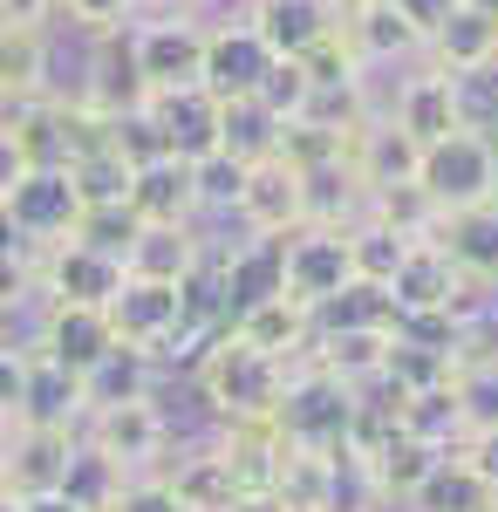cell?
<instances>
[{"mask_svg":"<svg viewBox=\"0 0 498 512\" xmlns=\"http://www.w3.org/2000/svg\"><path fill=\"white\" fill-rule=\"evenodd\" d=\"M157 7H171V0H157Z\"/></svg>","mask_w":498,"mask_h":512,"instance_id":"61","label":"cell"},{"mask_svg":"<svg viewBox=\"0 0 498 512\" xmlns=\"http://www.w3.org/2000/svg\"><path fill=\"white\" fill-rule=\"evenodd\" d=\"M342 137H348V130H335V123L287 117V123H280V137H273V158H280V164H294L301 178H314V171L342 164Z\"/></svg>","mask_w":498,"mask_h":512,"instance_id":"33","label":"cell"},{"mask_svg":"<svg viewBox=\"0 0 498 512\" xmlns=\"http://www.w3.org/2000/svg\"><path fill=\"white\" fill-rule=\"evenodd\" d=\"M192 185H198V212H232L239 185H246V164L232 151H205V158H192Z\"/></svg>","mask_w":498,"mask_h":512,"instance_id":"43","label":"cell"},{"mask_svg":"<svg viewBox=\"0 0 498 512\" xmlns=\"http://www.w3.org/2000/svg\"><path fill=\"white\" fill-rule=\"evenodd\" d=\"M396 130H410L417 144H444L451 130H464V82L444 76V69H423V76H410L403 89H396V103L383 110Z\"/></svg>","mask_w":498,"mask_h":512,"instance_id":"14","label":"cell"},{"mask_svg":"<svg viewBox=\"0 0 498 512\" xmlns=\"http://www.w3.org/2000/svg\"><path fill=\"white\" fill-rule=\"evenodd\" d=\"M342 28H348V41L362 48V62H369V69H376V62H396V55H417V48H423V35L403 21V14H396V7H389V0H369V7H362L355 21H342Z\"/></svg>","mask_w":498,"mask_h":512,"instance_id":"31","label":"cell"},{"mask_svg":"<svg viewBox=\"0 0 498 512\" xmlns=\"http://www.w3.org/2000/svg\"><path fill=\"white\" fill-rule=\"evenodd\" d=\"M0 130L14 144V158L28 171H55L62 158V96H28V103H7L0 110Z\"/></svg>","mask_w":498,"mask_h":512,"instance_id":"25","label":"cell"},{"mask_svg":"<svg viewBox=\"0 0 498 512\" xmlns=\"http://www.w3.org/2000/svg\"><path fill=\"white\" fill-rule=\"evenodd\" d=\"M0 253H7V260H21V253H28V239H21V226H14L7 198H0Z\"/></svg>","mask_w":498,"mask_h":512,"instance_id":"51","label":"cell"},{"mask_svg":"<svg viewBox=\"0 0 498 512\" xmlns=\"http://www.w3.org/2000/svg\"><path fill=\"white\" fill-rule=\"evenodd\" d=\"M192 383H198V396L212 403V417H219V424H246V417H273V410H280L287 362L246 349V342L226 328V335H212V342L198 349Z\"/></svg>","mask_w":498,"mask_h":512,"instance_id":"1","label":"cell"},{"mask_svg":"<svg viewBox=\"0 0 498 512\" xmlns=\"http://www.w3.org/2000/svg\"><path fill=\"white\" fill-rule=\"evenodd\" d=\"M253 103H260V110H267L273 123H287V117H301L307 103H314V82H307V69H301V62H280V55H273V69L260 76Z\"/></svg>","mask_w":498,"mask_h":512,"instance_id":"42","label":"cell"},{"mask_svg":"<svg viewBox=\"0 0 498 512\" xmlns=\"http://www.w3.org/2000/svg\"><path fill=\"white\" fill-rule=\"evenodd\" d=\"M430 48V69H444V76H485L498 62V21L492 14H478V7H458L437 35L423 41Z\"/></svg>","mask_w":498,"mask_h":512,"instance_id":"24","label":"cell"},{"mask_svg":"<svg viewBox=\"0 0 498 512\" xmlns=\"http://www.w3.org/2000/svg\"><path fill=\"white\" fill-rule=\"evenodd\" d=\"M14 424H41V431H82L89 424V383L76 369L48 362V355L28 349V383H21V410Z\"/></svg>","mask_w":498,"mask_h":512,"instance_id":"16","label":"cell"},{"mask_svg":"<svg viewBox=\"0 0 498 512\" xmlns=\"http://www.w3.org/2000/svg\"><path fill=\"white\" fill-rule=\"evenodd\" d=\"M307 69V82L314 89H362L369 82V62H362V48L348 41V28H335V35H321L307 55H294Z\"/></svg>","mask_w":498,"mask_h":512,"instance_id":"35","label":"cell"},{"mask_svg":"<svg viewBox=\"0 0 498 512\" xmlns=\"http://www.w3.org/2000/svg\"><path fill=\"white\" fill-rule=\"evenodd\" d=\"M239 226L246 239H287L294 226H307V178L280 158L246 164V185H239Z\"/></svg>","mask_w":498,"mask_h":512,"instance_id":"9","label":"cell"},{"mask_svg":"<svg viewBox=\"0 0 498 512\" xmlns=\"http://www.w3.org/2000/svg\"><path fill=\"white\" fill-rule=\"evenodd\" d=\"M232 512H287V506H280V492H267V485H260V492H239V499H232Z\"/></svg>","mask_w":498,"mask_h":512,"instance_id":"53","label":"cell"},{"mask_svg":"<svg viewBox=\"0 0 498 512\" xmlns=\"http://www.w3.org/2000/svg\"><path fill=\"white\" fill-rule=\"evenodd\" d=\"M144 117L164 130V144H171V158H205V151H219V96L192 82V89H151L144 96Z\"/></svg>","mask_w":498,"mask_h":512,"instance_id":"15","label":"cell"},{"mask_svg":"<svg viewBox=\"0 0 498 512\" xmlns=\"http://www.w3.org/2000/svg\"><path fill=\"white\" fill-rule=\"evenodd\" d=\"M0 512H21V499H0Z\"/></svg>","mask_w":498,"mask_h":512,"instance_id":"58","label":"cell"},{"mask_svg":"<svg viewBox=\"0 0 498 512\" xmlns=\"http://www.w3.org/2000/svg\"><path fill=\"white\" fill-rule=\"evenodd\" d=\"M110 512H185V506H178V492L164 485V472H144V478H130V485L116 492Z\"/></svg>","mask_w":498,"mask_h":512,"instance_id":"45","label":"cell"},{"mask_svg":"<svg viewBox=\"0 0 498 512\" xmlns=\"http://www.w3.org/2000/svg\"><path fill=\"white\" fill-rule=\"evenodd\" d=\"M171 7H198V0H171Z\"/></svg>","mask_w":498,"mask_h":512,"instance_id":"60","label":"cell"},{"mask_svg":"<svg viewBox=\"0 0 498 512\" xmlns=\"http://www.w3.org/2000/svg\"><path fill=\"white\" fill-rule=\"evenodd\" d=\"M123 485H130V472H123V465H110V458H103L89 437H76L69 472H62V499H76L82 512H110Z\"/></svg>","mask_w":498,"mask_h":512,"instance_id":"32","label":"cell"},{"mask_svg":"<svg viewBox=\"0 0 498 512\" xmlns=\"http://www.w3.org/2000/svg\"><path fill=\"white\" fill-rule=\"evenodd\" d=\"M348 417H355V390H348L342 376H328L314 349L301 362H287V390H280V410H273V424L287 444H301V451H342L348 458Z\"/></svg>","mask_w":498,"mask_h":512,"instance_id":"2","label":"cell"},{"mask_svg":"<svg viewBox=\"0 0 498 512\" xmlns=\"http://www.w3.org/2000/svg\"><path fill=\"white\" fill-rule=\"evenodd\" d=\"M246 28L267 41V55L294 62V55H307L321 35H335L342 14H335V0H253Z\"/></svg>","mask_w":498,"mask_h":512,"instance_id":"19","label":"cell"},{"mask_svg":"<svg viewBox=\"0 0 498 512\" xmlns=\"http://www.w3.org/2000/svg\"><path fill=\"white\" fill-rule=\"evenodd\" d=\"M130 212L144 226H198V185L185 158H157L130 178Z\"/></svg>","mask_w":498,"mask_h":512,"instance_id":"21","label":"cell"},{"mask_svg":"<svg viewBox=\"0 0 498 512\" xmlns=\"http://www.w3.org/2000/svg\"><path fill=\"white\" fill-rule=\"evenodd\" d=\"M28 301H35L28 253H21V260H7V253H0V315H14V308H28Z\"/></svg>","mask_w":498,"mask_h":512,"instance_id":"47","label":"cell"},{"mask_svg":"<svg viewBox=\"0 0 498 512\" xmlns=\"http://www.w3.org/2000/svg\"><path fill=\"white\" fill-rule=\"evenodd\" d=\"M110 328H116V349L144 355V362H164V355L185 349V287L178 280H123L110 294Z\"/></svg>","mask_w":498,"mask_h":512,"instance_id":"5","label":"cell"},{"mask_svg":"<svg viewBox=\"0 0 498 512\" xmlns=\"http://www.w3.org/2000/svg\"><path fill=\"white\" fill-rule=\"evenodd\" d=\"M437 246L451 253L458 274H471L478 287L498 294V198L478 205V212H451V219L437 226Z\"/></svg>","mask_w":498,"mask_h":512,"instance_id":"26","label":"cell"},{"mask_svg":"<svg viewBox=\"0 0 498 512\" xmlns=\"http://www.w3.org/2000/svg\"><path fill=\"white\" fill-rule=\"evenodd\" d=\"M485 499H492V492H485V485H478V478L458 465V451H444V465L423 478V492H417L403 512H478Z\"/></svg>","mask_w":498,"mask_h":512,"instance_id":"36","label":"cell"},{"mask_svg":"<svg viewBox=\"0 0 498 512\" xmlns=\"http://www.w3.org/2000/svg\"><path fill=\"white\" fill-rule=\"evenodd\" d=\"M396 301H389V287L376 280H348L342 294L314 315V335H396Z\"/></svg>","mask_w":498,"mask_h":512,"instance_id":"27","label":"cell"},{"mask_svg":"<svg viewBox=\"0 0 498 512\" xmlns=\"http://www.w3.org/2000/svg\"><path fill=\"white\" fill-rule=\"evenodd\" d=\"M362 219H376V226H389L396 239H437V226H444V212L423 198V185L410 178V185H383V192H369V205H362Z\"/></svg>","mask_w":498,"mask_h":512,"instance_id":"30","label":"cell"},{"mask_svg":"<svg viewBox=\"0 0 498 512\" xmlns=\"http://www.w3.org/2000/svg\"><path fill=\"white\" fill-rule=\"evenodd\" d=\"M7 431H14V417H0V451H7Z\"/></svg>","mask_w":498,"mask_h":512,"instance_id":"57","label":"cell"},{"mask_svg":"<svg viewBox=\"0 0 498 512\" xmlns=\"http://www.w3.org/2000/svg\"><path fill=\"white\" fill-rule=\"evenodd\" d=\"M55 7H62L76 28H89V35H116V28H123L144 0H55Z\"/></svg>","mask_w":498,"mask_h":512,"instance_id":"44","label":"cell"},{"mask_svg":"<svg viewBox=\"0 0 498 512\" xmlns=\"http://www.w3.org/2000/svg\"><path fill=\"white\" fill-rule=\"evenodd\" d=\"M35 355H48V362H62V369H76V376H89V369H103L116 355V328L103 308H82V301H41V321H35V342H28Z\"/></svg>","mask_w":498,"mask_h":512,"instance_id":"8","label":"cell"},{"mask_svg":"<svg viewBox=\"0 0 498 512\" xmlns=\"http://www.w3.org/2000/svg\"><path fill=\"white\" fill-rule=\"evenodd\" d=\"M451 451H458L464 472H471V478H478V485L498 499V431H471V437H458Z\"/></svg>","mask_w":498,"mask_h":512,"instance_id":"46","label":"cell"},{"mask_svg":"<svg viewBox=\"0 0 498 512\" xmlns=\"http://www.w3.org/2000/svg\"><path fill=\"white\" fill-rule=\"evenodd\" d=\"M123 62L144 89H192L205 76V28L198 21H144Z\"/></svg>","mask_w":498,"mask_h":512,"instance_id":"10","label":"cell"},{"mask_svg":"<svg viewBox=\"0 0 498 512\" xmlns=\"http://www.w3.org/2000/svg\"><path fill=\"white\" fill-rule=\"evenodd\" d=\"M21 171H28V164L14 158V144H7V130H0V198H7L14 185H21Z\"/></svg>","mask_w":498,"mask_h":512,"instance_id":"52","label":"cell"},{"mask_svg":"<svg viewBox=\"0 0 498 512\" xmlns=\"http://www.w3.org/2000/svg\"><path fill=\"white\" fill-rule=\"evenodd\" d=\"M82 431H41V424H14L7 451H0V499H41V492H62L69 472V451Z\"/></svg>","mask_w":498,"mask_h":512,"instance_id":"11","label":"cell"},{"mask_svg":"<svg viewBox=\"0 0 498 512\" xmlns=\"http://www.w3.org/2000/svg\"><path fill=\"white\" fill-rule=\"evenodd\" d=\"M417 185L423 198L451 219V212H478V205H492L498 198V144L485 130H451L444 144H423L417 158Z\"/></svg>","mask_w":498,"mask_h":512,"instance_id":"3","label":"cell"},{"mask_svg":"<svg viewBox=\"0 0 498 512\" xmlns=\"http://www.w3.org/2000/svg\"><path fill=\"white\" fill-rule=\"evenodd\" d=\"M451 396H458V424L471 431H498V355H485L478 342L458 349V369H451Z\"/></svg>","mask_w":498,"mask_h":512,"instance_id":"28","label":"cell"},{"mask_svg":"<svg viewBox=\"0 0 498 512\" xmlns=\"http://www.w3.org/2000/svg\"><path fill=\"white\" fill-rule=\"evenodd\" d=\"M232 335H239L246 349L273 355V362H301V355L314 349V308L287 301V294L273 287V294H253V301H239V315H232Z\"/></svg>","mask_w":498,"mask_h":512,"instance_id":"13","label":"cell"},{"mask_svg":"<svg viewBox=\"0 0 498 512\" xmlns=\"http://www.w3.org/2000/svg\"><path fill=\"white\" fill-rule=\"evenodd\" d=\"M7 212H14V226L28 239V253H35V246H55V239H76L82 192L69 185V164H55V171H21V185L7 192Z\"/></svg>","mask_w":498,"mask_h":512,"instance_id":"12","label":"cell"},{"mask_svg":"<svg viewBox=\"0 0 498 512\" xmlns=\"http://www.w3.org/2000/svg\"><path fill=\"white\" fill-rule=\"evenodd\" d=\"M48 14H55V0H0V28H28V35H41Z\"/></svg>","mask_w":498,"mask_h":512,"instance_id":"50","label":"cell"},{"mask_svg":"<svg viewBox=\"0 0 498 512\" xmlns=\"http://www.w3.org/2000/svg\"><path fill=\"white\" fill-rule=\"evenodd\" d=\"M458 7H478V14H492V21H498V0H458Z\"/></svg>","mask_w":498,"mask_h":512,"instance_id":"56","label":"cell"},{"mask_svg":"<svg viewBox=\"0 0 498 512\" xmlns=\"http://www.w3.org/2000/svg\"><path fill=\"white\" fill-rule=\"evenodd\" d=\"M437 465H444V451H437V444L396 431L383 451L362 465V485H369V499H376V506H410V499L423 492V478L437 472Z\"/></svg>","mask_w":498,"mask_h":512,"instance_id":"20","label":"cell"},{"mask_svg":"<svg viewBox=\"0 0 498 512\" xmlns=\"http://www.w3.org/2000/svg\"><path fill=\"white\" fill-rule=\"evenodd\" d=\"M478 512H498V499H485V506H478Z\"/></svg>","mask_w":498,"mask_h":512,"instance_id":"59","label":"cell"},{"mask_svg":"<svg viewBox=\"0 0 498 512\" xmlns=\"http://www.w3.org/2000/svg\"><path fill=\"white\" fill-rule=\"evenodd\" d=\"M348 472L355 465H348L342 451H301V444H287L267 492H280L287 512H342V478Z\"/></svg>","mask_w":498,"mask_h":512,"instance_id":"17","label":"cell"},{"mask_svg":"<svg viewBox=\"0 0 498 512\" xmlns=\"http://www.w3.org/2000/svg\"><path fill=\"white\" fill-rule=\"evenodd\" d=\"M355 280V260H348V226H294L287 239H273V287L301 308H328Z\"/></svg>","mask_w":498,"mask_h":512,"instance_id":"4","label":"cell"},{"mask_svg":"<svg viewBox=\"0 0 498 512\" xmlns=\"http://www.w3.org/2000/svg\"><path fill=\"white\" fill-rule=\"evenodd\" d=\"M389 7H396V14H403V21H410L423 41H430L444 21H451V14H458V0H389Z\"/></svg>","mask_w":498,"mask_h":512,"instance_id":"49","label":"cell"},{"mask_svg":"<svg viewBox=\"0 0 498 512\" xmlns=\"http://www.w3.org/2000/svg\"><path fill=\"white\" fill-rule=\"evenodd\" d=\"M157 472H164V485L178 492L185 512H232V499H239V478H232L219 437H212V444H192L178 465H157Z\"/></svg>","mask_w":498,"mask_h":512,"instance_id":"23","label":"cell"},{"mask_svg":"<svg viewBox=\"0 0 498 512\" xmlns=\"http://www.w3.org/2000/svg\"><path fill=\"white\" fill-rule=\"evenodd\" d=\"M28 274H35V301H82V308H110V294L123 287V260L96 253L82 239H55L28 253Z\"/></svg>","mask_w":498,"mask_h":512,"instance_id":"7","label":"cell"},{"mask_svg":"<svg viewBox=\"0 0 498 512\" xmlns=\"http://www.w3.org/2000/svg\"><path fill=\"white\" fill-rule=\"evenodd\" d=\"M403 431L423 437V444H437V451H451V444L464 437V424H458V396H451V383L403 396Z\"/></svg>","mask_w":498,"mask_h":512,"instance_id":"37","label":"cell"},{"mask_svg":"<svg viewBox=\"0 0 498 512\" xmlns=\"http://www.w3.org/2000/svg\"><path fill=\"white\" fill-rule=\"evenodd\" d=\"M362 7H369V0H335V14H342V21H355Z\"/></svg>","mask_w":498,"mask_h":512,"instance_id":"55","label":"cell"},{"mask_svg":"<svg viewBox=\"0 0 498 512\" xmlns=\"http://www.w3.org/2000/svg\"><path fill=\"white\" fill-rule=\"evenodd\" d=\"M144 233V219L130 212V198L123 205H82V219H76V239L82 246H96V253H130V239Z\"/></svg>","mask_w":498,"mask_h":512,"instance_id":"40","label":"cell"},{"mask_svg":"<svg viewBox=\"0 0 498 512\" xmlns=\"http://www.w3.org/2000/svg\"><path fill=\"white\" fill-rule=\"evenodd\" d=\"M21 383H28V349L0 342V417H14V410H21Z\"/></svg>","mask_w":498,"mask_h":512,"instance_id":"48","label":"cell"},{"mask_svg":"<svg viewBox=\"0 0 498 512\" xmlns=\"http://www.w3.org/2000/svg\"><path fill=\"white\" fill-rule=\"evenodd\" d=\"M273 137H280V123L253 103V96H239V103H219V151H232L239 164H260L273 158Z\"/></svg>","mask_w":498,"mask_h":512,"instance_id":"34","label":"cell"},{"mask_svg":"<svg viewBox=\"0 0 498 512\" xmlns=\"http://www.w3.org/2000/svg\"><path fill=\"white\" fill-rule=\"evenodd\" d=\"M267 69H273L267 41L253 35L246 21H232V28H205V76H198V82H205L219 103H239V96H253Z\"/></svg>","mask_w":498,"mask_h":512,"instance_id":"18","label":"cell"},{"mask_svg":"<svg viewBox=\"0 0 498 512\" xmlns=\"http://www.w3.org/2000/svg\"><path fill=\"white\" fill-rule=\"evenodd\" d=\"M48 96V41L28 28H0V110Z\"/></svg>","mask_w":498,"mask_h":512,"instance_id":"29","label":"cell"},{"mask_svg":"<svg viewBox=\"0 0 498 512\" xmlns=\"http://www.w3.org/2000/svg\"><path fill=\"white\" fill-rule=\"evenodd\" d=\"M403 253H410V239H396L389 226H376V219H355V226H348V260H355V280L389 287V274L403 267Z\"/></svg>","mask_w":498,"mask_h":512,"instance_id":"38","label":"cell"},{"mask_svg":"<svg viewBox=\"0 0 498 512\" xmlns=\"http://www.w3.org/2000/svg\"><path fill=\"white\" fill-rule=\"evenodd\" d=\"M130 164L116 158V151H96V158H76L69 164V185L82 192V205H123L130 198Z\"/></svg>","mask_w":498,"mask_h":512,"instance_id":"41","label":"cell"},{"mask_svg":"<svg viewBox=\"0 0 498 512\" xmlns=\"http://www.w3.org/2000/svg\"><path fill=\"white\" fill-rule=\"evenodd\" d=\"M198 267H205V233L198 226H144L123 253V274L137 280H178L185 287Z\"/></svg>","mask_w":498,"mask_h":512,"instance_id":"22","label":"cell"},{"mask_svg":"<svg viewBox=\"0 0 498 512\" xmlns=\"http://www.w3.org/2000/svg\"><path fill=\"white\" fill-rule=\"evenodd\" d=\"M21 512H82V506L62 499V492H41V499H21Z\"/></svg>","mask_w":498,"mask_h":512,"instance_id":"54","label":"cell"},{"mask_svg":"<svg viewBox=\"0 0 498 512\" xmlns=\"http://www.w3.org/2000/svg\"><path fill=\"white\" fill-rule=\"evenodd\" d=\"M82 437H89L110 465H123L130 478H144V472H157L164 451H171V417L157 410V396H130V403H103V410H89Z\"/></svg>","mask_w":498,"mask_h":512,"instance_id":"6","label":"cell"},{"mask_svg":"<svg viewBox=\"0 0 498 512\" xmlns=\"http://www.w3.org/2000/svg\"><path fill=\"white\" fill-rule=\"evenodd\" d=\"M151 369H157V362L116 349L103 369H89V376H82V383H89V410H103V403H130V396H151Z\"/></svg>","mask_w":498,"mask_h":512,"instance_id":"39","label":"cell"}]
</instances>
